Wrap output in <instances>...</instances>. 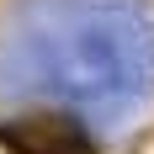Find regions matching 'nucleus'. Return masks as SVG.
Instances as JSON below:
<instances>
[{
  "mask_svg": "<svg viewBox=\"0 0 154 154\" xmlns=\"http://www.w3.org/2000/svg\"><path fill=\"white\" fill-rule=\"evenodd\" d=\"M0 149L5 154H91V133L53 106H32L0 122Z\"/></svg>",
  "mask_w": 154,
  "mask_h": 154,
  "instance_id": "1",
  "label": "nucleus"
}]
</instances>
